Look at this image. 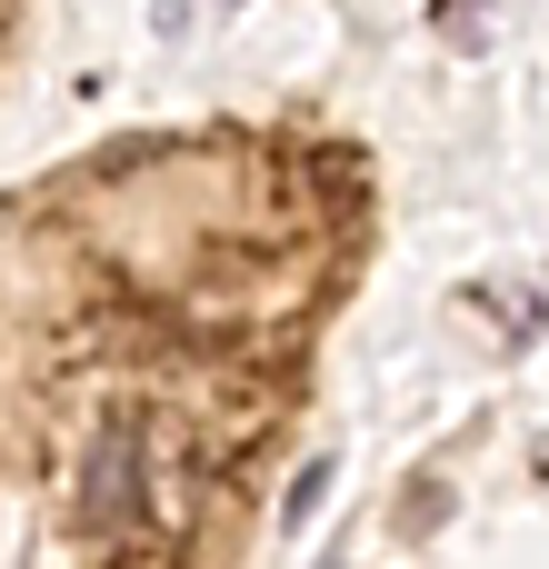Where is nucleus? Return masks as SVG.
<instances>
[{
    "instance_id": "1",
    "label": "nucleus",
    "mask_w": 549,
    "mask_h": 569,
    "mask_svg": "<svg viewBox=\"0 0 549 569\" xmlns=\"http://www.w3.org/2000/svg\"><path fill=\"white\" fill-rule=\"evenodd\" d=\"M140 510H150L140 430H100V440H90V470H80V520H90V530H140Z\"/></svg>"
},
{
    "instance_id": "2",
    "label": "nucleus",
    "mask_w": 549,
    "mask_h": 569,
    "mask_svg": "<svg viewBox=\"0 0 549 569\" xmlns=\"http://www.w3.org/2000/svg\"><path fill=\"white\" fill-rule=\"evenodd\" d=\"M470 10H480V0H440V20H470Z\"/></svg>"
}]
</instances>
